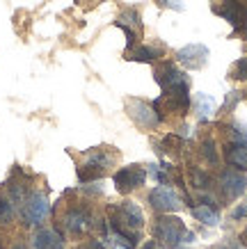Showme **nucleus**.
Listing matches in <instances>:
<instances>
[{
	"label": "nucleus",
	"instance_id": "nucleus-24",
	"mask_svg": "<svg viewBox=\"0 0 247 249\" xmlns=\"http://www.w3.org/2000/svg\"><path fill=\"white\" fill-rule=\"evenodd\" d=\"M78 249H105L101 242H96V240H92V242H85V245H80Z\"/></svg>",
	"mask_w": 247,
	"mask_h": 249
},
{
	"label": "nucleus",
	"instance_id": "nucleus-7",
	"mask_svg": "<svg viewBox=\"0 0 247 249\" xmlns=\"http://www.w3.org/2000/svg\"><path fill=\"white\" fill-rule=\"evenodd\" d=\"M48 213H51V204H48V196L41 192H35L23 201V219L28 224H41L48 217Z\"/></svg>",
	"mask_w": 247,
	"mask_h": 249
},
{
	"label": "nucleus",
	"instance_id": "nucleus-17",
	"mask_svg": "<svg viewBox=\"0 0 247 249\" xmlns=\"http://www.w3.org/2000/svg\"><path fill=\"white\" fill-rule=\"evenodd\" d=\"M192 215H195L202 224H206V227H217V224H220V215H217V211H213L210 206H197V208H192Z\"/></svg>",
	"mask_w": 247,
	"mask_h": 249
},
{
	"label": "nucleus",
	"instance_id": "nucleus-9",
	"mask_svg": "<svg viewBox=\"0 0 247 249\" xmlns=\"http://www.w3.org/2000/svg\"><path fill=\"white\" fill-rule=\"evenodd\" d=\"M176 60L188 69H202L209 62V48L204 44H188L176 51Z\"/></svg>",
	"mask_w": 247,
	"mask_h": 249
},
{
	"label": "nucleus",
	"instance_id": "nucleus-23",
	"mask_svg": "<svg viewBox=\"0 0 247 249\" xmlns=\"http://www.w3.org/2000/svg\"><path fill=\"white\" fill-rule=\"evenodd\" d=\"M231 215H233V219H245L247 217V204L245 206H238V208H236Z\"/></svg>",
	"mask_w": 247,
	"mask_h": 249
},
{
	"label": "nucleus",
	"instance_id": "nucleus-6",
	"mask_svg": "<svg viewBox=\"0 0 247 249\" xmlns=\"http://www.w3.org/2000/svg\"><path fill=\"white\" fill-rule=\"evenodd\" d=\"M144 178H147V169L140 165H126L114 174V188L121 195H131L133 190L142 188Z\"/></svg>",
	"mask_w": 247,
	"mask_h": 249
},
{
	"label": "nucleus",
	"instance_id": "nucleus-16",
	"mask_svg": "<svg viewBox=\"0 0 247 249\" xmlns=\"http://www.w3.org/2000/svg\"><path fill=\"white\" fill-rule=\"evenodd\" d=\"M195 106H197V112H199V119H206V117H210L215 112V98L199 91V94H195Z\"/></svg>",
	"mask_w": 247,
	"mask_h": 249
},
{
	"label": "nucleus",
	"instance_id": "nucleus-27",
	"mask_svg": "<svg viewBox=\"0 0 247 249\" xmlns=\"http://www.w3.org/2000/svg\"><path fill=\"white\" fill-rule=\"evenodd\" d=\"M245 37H247V28H245Z\"/></svg>",
	"mask_w": 247,
	"mask_h": 249
},
{
	"label": "nucleus",
	"instance_id": "nucleus-3",
	"mask_svg": "<svg viewBox=\"0 0 247 249\" xmlns=\"http://www.w3.org/2000/svg\"><path fill=\"white\" fill-rule=\"evenodd\" d=\"M113 162H114V153H110L108 149H94V151L87 153L85 162L78 167V178L82 183L96 181V178H101L108 172V167Z\"/></svg>",
	"mask_w": 247,
	"mask_h": 249
},
{
	"label": "nucleus",
	"instance_id": "nucleus-4",
	"mask_svg": "<svg viewBox=\"0 0 247 249\" xmlns=\"http://www.w3.org/2000/svg\"><path fill=\"white\" fill-rule=\"evenodd\" d=\"M156 83L160 85L163 94H190L188 76L170 62H165L156 69Z\"/></svg>",
	"mask_w": 247,
	"mask_h": 249
},
{
	"label": "nucleus",
	"instance_id": "nucleus-20",
	"mask_svg": "<svg viewBox=\"0 0 247 249\" xmlns=\"http://www.w3.org/2000/svg\"><path fill=\"white\" fill-rule=\"evenodd\" d=\"M151 176H153V178H156L158 183H160V185H167V183H170V176H167V167L165 165H151Z\"/></svg>",
	"mask_w": 247,
	"mask_h": 249
},
{
	"label": "nucleus",
	"instance_id": "nucleus-10",
	"mask_svg": "<svg viewBox=\"0 0 247 249\" xmlns=\"http://www.w3.org/2000/svg\"><path fill=\"white\" fill-rule=\"evenodd\" d=\"M220 188H222L227 199H238L247 190V178L240 172H236V169H227L220 176Z\"/></svg>",
	"mask_w": 247,
	"mask_h": 249
},
{
	"label": "nucleus",
	"instance_id": "nucleus-25",
	"mask_svg": "<svg viewBox=\"0 0 247 249\" xmlns=\"http://www.w3.org/2000/svg\"><path fill=\"white\" fill-rule=\"evenodd\" d=\"M142 249H163V247H160L158 242H147V245H144Z\"/></svg>",
	"mask_w": 247,
	"mask_h": 249
},
{
	"label": "nucleus",
	"instance_id": "nucleus-15",
	"mask_svg": "<svg viewBox=\"0 0 247 249\" xmlns=\"http://www.w3.org/2000/svg\"><path fill=\"white\" fill-rule=\"evenodd\" d=\"M220 14L225 16L233 28H240L243 21H245V9H243L238 0H225V5L220 7Z\"/></svg>",
	"mask_w": 247,
	"mask_h": 249
},
{
	"label": "nucleus",
	"instance_id": "nucleus-1",
	"mask_svg": "<svg viewBox=\"0 0 247 249\" xmlns=\"http://www.w3.org/2000/svg\"><path fill=\"white\" fill-rule=\"evenodd\" d=\"M110 215V224H113L114 233H121L137 242V231L144 227V213L135 201H124L119 206H110L108 208Z\"/></svg>",
	"mask_w": 247,
	"mask_h": 249
},
{
	"label": "nucleus",
	"instance_id": "nucleus-18",
	"mask_svg": "<svg viewBox=\"0 0 247 249\" xmlns=\"http://www.w3.org/2000/svg\"><path fill=\"white\" fill-rule=\"evenodd\" d=\"M160 55H163V51H160V48H156V46H137L133 53H131V57H128V60L151 62V60H156V57H160Z\"/></svg>",
	"mask_w": 247,
	"mask_h": 249
},
{
	"label": "nucleus",
	"instance_id": "nucleus-12",
	"mask_svg": "<svg viewBox=\"0 0 247 249\" xmlns=\"http://www.w3.org/2000/svg\"><path fill=\"white\" fill-rule=\"evenodd\" d=\"M227 160H229L231 167H236L240 172H247V142L233 140V142L227 146Z\"/></svg>",
	"mask_w": 247,
	"mask_h": 249
},
{
	"label": "nucleus",
	"instance_id": "nucleus-21",
	"mask_svg": "<svg viewBox=\"0 0 247 249\" xmlns=\"http://www.w3.org/2000/svg\"><path fill=\"white\" fill-rule=\"evenodd\" d=\"M156 5L165 9H176V12H183V0H156Z\"/></svg>",
	"mask_w": 247,
	"mask_h": 249
},
{
	"label": "nucleus",
	"instance_id": "nucleus-22",
	"mask_svg": "<svg viewBox=\"0 0 247 249\" xmlns=\"http://www.w3.org/2000/svg\"><path fill=\"white\" fill-rule=\"evenodd\" d=\"M204 153H206V158L209 162H217V153H215V146L210 142H204Z\"/></svg>",
	"mask_w": 247,
	"mask_h": 249
},
{
	"label": "nucleus",
	"instance_id": "nucleus-26",
	"mask_svg": "<svg viewBox=\"0 0 247 249\" xmlns=\"http://www.w3.org/2000/svg\"><path fill=\"white\" fill-rule=\"evenodd\" d=\"M76 2H90V0H76Z\"/></svg>",
	"mask_w": 247,
	"mask_h": 249
},
{
	"label": "nucleus",
	"instance_id": "nucleus-8",
	"mask_svg": "<svg viewBox=\"0 0 247 249\" xmlns=\"http://www.w3.org/2000/svg\"><path fill=\"white\" fill-rule=\"evenodd\" d=\"M149 204L158 213H174L181 208V196L170 188H156V190H151Z\"/></svg>",
	"mask_w": 247,
	"mask_h": 249
},
{
	"label": "nucleus",
	"instance_id": "nucleus-14",
	"mask_svg": "<svg viewBox=\"0 0 247 249\" xmlns=\"http://www.w3.org/2000/svg\"><path fill=\"white\" fill-rule=\"evenodd\" d=\"M35 249H64V238L55 229H41L35 235Z\"/></svg>",
	"mask_w": 247,
	"mask_h": 249
},
{
	"label": "nucleus",
	"instance_id": "nucleus-2",
	"mask_svg": "<svg viewBox=\"0 0 247 249\" xmlns=\"http://www.w3.org/2000/svg\"><path fill=\"white\" fill-rule=\"evenodd\" d=\"M156 235L158 240H163L167 247H179L181 242H190L195 235L190 233L183 224V219L176 217V215H163V217H158L156 222Z\"/></svg>",
	"mask_w": 247,
	"mask_h": 249
},
{
	"label": "nucleus",
	"instance_id": "nucleus-19",
	"mask_svg": "<svg viewBox=\"0 0 247 249\" xmlns=\"http://www.w3.org/2000/svg\"><path fill=\"white\" fill-rule=\"evenodd\" d=\"M231 76L236 78V80H247V57H243V60H238L233 64Z\"/></svg>",
	"mask_w": 247,
	"mask_h": 249
},
{
	"label": "nucleus",
	"instance_id": "nucleus-29",
	"mask_svg": "<svg viewBox=\"0 0 247 249\" xmlns=\"http://www.w3.org/2000/svg\"><path fill=\"white\" fill-rule=\"evenodd\" d=\"M245 238H247V233H245Z\"/></svg>",
	"mask_w": 247,
	"mask_h": 249
},
{
	"label": "nucleus",
	"instance_id": "nucleus-28",
	"mask_svg": "<svg viewBox=\"0 0 247 249\" xmlns=\"http://www.w3.org/2000/svg\"><path fill=\"white\" fill-rule=\"evenodd\" d=\"M16 249H23V247H16Z\"/></svg>",
	"mask_w": 247,
	"mask_h": 249
},
{
	"label": "nucleus",
	"instance_id": "nucleus-5",
	"mask_svg": "<svg viewBox=\"0 0 247 249\" xmlns=\"http://www.w3.org/2000/svg\"><path fill=\"white\" fill-rule=\"evenodd\" d=\"M126 110L131 114V119L142 126V128H156L160 124V114L153 106H149L147 101H140V98H128L126 101Z\"/></svg>",
	"mask_w": 247,
	"mask_h": 249
},
{
	"label": "nucleus",
	"instance_id": "nucleus-11",
	"mask_svg": "<svg viewBox=\"0 0 247 249\" xmlns=\"http://www.w3.org/2000/svg\"><path fill=\"white\" fill-rule=\"evenodd\" d=\"M64 229H67L69 233H82V231H87L92 227V217L87 211H82V208H71V211L64 215Z\"/></svg>",
	"mask_w": 247,
	"mask_h": 249
},
{
	"label": "nucleus",
	"instance_id": "nucleus-13",
	"mask_svg": "<svg viewBox=\"0 0 247 249\" xmlns=\"http://www.w3.org/2000/svg\"><path fill=\"white\" fill-rule=\"evenodd\" d=\"M121 30L126 32V41H128V48L135 44V37H137V32L142 30V23H140V16L137 12H126V14L119 16V21H117Z\"/></svg>",
	"mask_w": 247,
	"mask_h": 249
}]
</instances>
